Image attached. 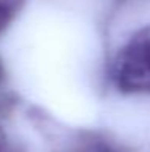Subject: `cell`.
Here are the masks:
<instances>
[{"mask_svg": "<svg viewBox=\"0 0 150 152\" xmlns=\"http://www.w3.org/2000/svg\"><path fill=\"white\" fill-rule=\"evenodd\" d=\"M71 152H128L118 144L99 136H86L78 141Z\"/></svg>", "mask_w": 150, "mask_h": 152, "instance_id": "2", "label": "cell"}, {"mask_svg": "<svg viewBox=\"0 0 150 152\" xmlns=\"http://www.w3.org/2000/svg\"><path fill=\"white\" fill-rule=\"evenodd\" d=\"M2 152H18V151H13V149H7V147H5V149H3Z\"/></svg>", "mask_w": 150, "mask_h": 152, "instance_id": "6", "label": "cell"}, {"mask_svg": "<svg viewBox=\"0 0 150 152\" xmlns=\"http://www.w3.org/2000/svg\"><path fill=\"white\" fill-rule=\"evenodd\" d=\"M7 137H5V133H3V129H2V126H0V152H2L3 149L7 147Z\"/></svg>", "mask_w": 150, "mask_h": 152, "instance_id": "4", "label": "cell"}, {"mask_svg": "<svg viewBox=\"0 0 150 152\" xmlns=\"http://www.w3.org/2000/svg\"><path fill=\"white\" fill-rule=\"evenodd\" d=\"M3 79V66H2V61H0V81Z\"/></svg>", "mask_w": 150, "mask_h": 152, "instance_id": "5", "label": "cell"}, {"mask_svg": "<svg viewBox=\"0 0 150 152\" xmlns=\"http://www.w3.org/2000/svg\"><path fill=\"white\" fill-rule=\"evenodd\" d=\"M112 79L121 92L150 94V24L136 31L118 50Z\"/></svg>", "mask_w": 150, "mask_h": 152, "instance_id": "1", "label": "cell"}, {"mask_svg": "<svg viewBox=\"0 0 150 152\" xmlns=\"http://www.w3.org/2000/svg\"><path fill=\"white\" fill-rule=\"evenodd\" d=\"M24 0H0V34L20 15Z\"/></svg>", "mask_w": 150, "mask_h": 152, "instance_id": "3", "label": "cell"}]
</instances>
